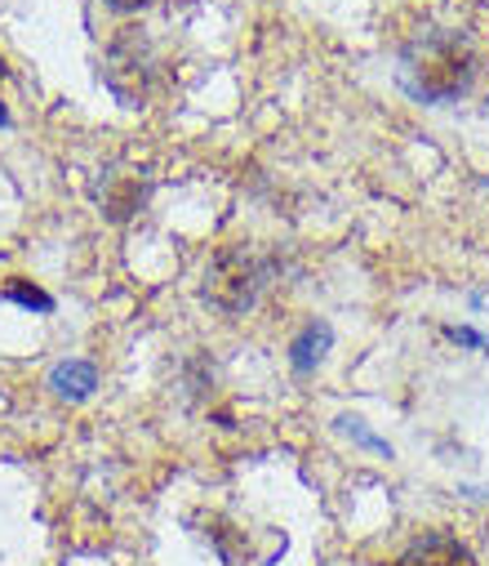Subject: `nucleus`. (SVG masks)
<instances>
[{
  "mask_svg": "<svg viewBox=\"0 0 489 566\" xmlns=\"http://www.w3.org/2000/svg\"><path fill=\"white\" fill-rule=\"evenodd\" d=\"M0 300H6V295H0Z\"/></svg>",
  "mask_w": 489,
  "mask_h": 566,
  "instance_id": "12",
  "label": "nucleus"
},
{
  "mask_svg": "<svg viewBox=\"0 0 489 566\" xmlns=\"http://www.w3.org/2000/svg\"><path fill=\"white\" fill-rule=\"evenodd\" d=\"M0 125H10V112H6V103H0Z\"/></svg>",
  "mask_w": 489,
  "mask_h": 566,
  "instance_id": "10",
  "label": "nucleus"
},
{
  "mask_svg": "<svg viewBox=\"0 0 489 566\" xmlns=\"http://www.w3.org/2000/svg\"><path fill=\"white\" fill-rule=\"evenodd\" d=\"M50 388L63 397V401H85L94 388H98V366L94 361H59L50 370Z\"/></svg>",
  "mask_w": 489,
  "mask_h": 566,
  "instance_id": "4",
  "label": "nucleus"
},
{
  "mask_svg": "<svg viewBox=\"0 0 489 566\" xmlns=\"http://www.w3.org/2000/svg\"><path fill=\"white\" fill-rule=\"evenodd\" d=\"M272 272H276V259H267V254H258L249 245H223L210 259V268H205L201 295L219 313H232L236 317V313H245V308L258 304V295L267 291Z\"/></svg>",
  "mask_w": 489,
  "mask_h": 566,
  "instance_id": "2",
  "label": "nucleus"
},
{
  "mask_svg": "<svg viewBox=\"0 0 489 566\" xmlns=\"http://www.w3.org/2000/svg\"><path fill=\"white\" fill-rule=\"evenodd\" d=\"M330 344H334V331L325 326V322L302 326V335H298L294 348H289V366H294L298 375H311V370L325 361V353H330Z\"/></svg>",
  "mask_w": 489,
  "mask_h": 566,
  "instance_id": "5",
  "label": "nucleus"
},
{
  "mask_svg": "<svg viewBox=\"0 0 489 566\" xmlns=\"http://www.w3.org/2000/svg\"><path fill=\"white\" fill-rule=\"evenodd\" d=\"M449 339H454V344H467V348H485V353H489V344H485L476 331H467V326H449Z\"/></svg>",
  "mask_w": 489,
  "mask_h": 566,
  "instance_id": "8",
  "label": "nucleus"
},
{
  "mask_svg": "<svg viewBox=\"0 0 489 566\" xmlns=\"http://www.w3.org/2000/svg\"><path fill=\"white\" fill-rule=\"evenodd\" d=\"M396 566H476V557L467 544L449 535H432V539H418L410 553H401Z\"/></svg>",
  "mask_w": 489,
  "mask_h": 566,
  "instance_id": "3",
  "label": "nucleus"
},
{
  "mask_svg": "<svg viewBox=\"0 0 489 566\" xmlns=\"http://www.w3.org/2000/svg\"><path fill=\"white\" fill-rule=\"evenodd\" d=\"M339 423H343V429H348L357 442H365L370 451H379V455H392V447H387L383 438H374V433H365V429H361V419H339Z\"/></svg>",
  "mask_w": 489,
  "mask_h": 566,
  "instance_id": "7",
  "label": "nucleus"
},
{
  "mask_svg": "<svg viewBox=\"0 0 489 566\" xmlns=\"http://www.w3.org/2000/svg\"><path fill=\"white\" fill-rule=\"evenodd\" d=\"M103 6H111V10H120V14H134V10L147 6V0H103Z\"/></svg>",
  "mask_w": 489,
  "mask_h": 566,
  "instance_id": "9",
  "label": "nucleus"
},
{
  "mask_svg": "<svg viewBox=\"0 0 489 566\" xmlns=\"http://www.w3.org/2000/svg\"><path fill=\"white\" fill-rule=\"evenodd\" d=\"M6 300H14V304H23V308H36V313H54V300L41 291V286H32L28 276H10L6 281V291H0Z\"/></svg>",
  "mask_w": 489,
  "mask_h": 566,
  "instance_id": "6",
  "label": "nucleus"
},
{
  "mask_svg": "<svg viewBox=\"0 0 489 566\" xmlns=\"http://www.w3.org/2000/svg\"><path fill=\"white\" fill-rule=\"evenodd\" d=\"M6 72H10V67H6V59H0V76H6Z\"/></svg>",
  "mask_w": 489,
  "mask_h": 566,
  "instance_id": "11",
  "label": "nucleus"
},
{
  "mask_svg": "<svg viewBox=\"0 0 489 566\" xmlns=\"http://www.w3.org/2000/svg\"><path fill=\"white\" fill-rule=\"evenodd\" d=\"M476 76V50L463 32H423L401 50V85L418 103H454Z\"/></svg>",
  "mask_w": 489,
  "mask_h": 566,
  "instance_id": "1",
  "label": "nucleus"
}]
</instances>
